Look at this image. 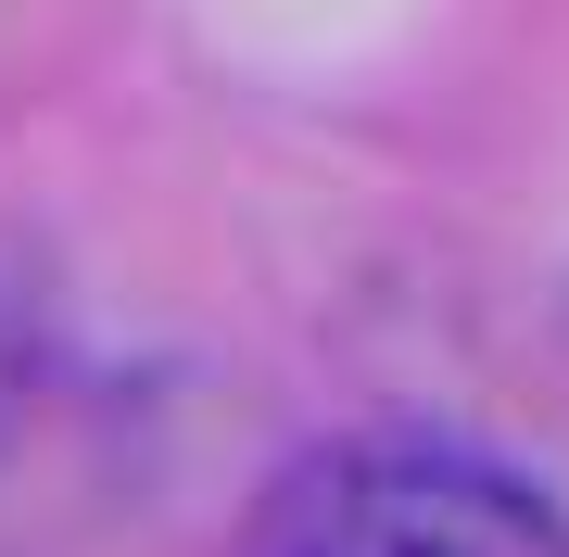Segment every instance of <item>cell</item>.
Instances as JSON below:
<instances>
[{
	"label": "cell",
	"mask_w": 569,
	"mask_h": 557,
	"mask_svg": "<svg viewBox=\"0 0 569 557\" xmlns=\"http://www.w3.org/2000/svg\"><path fill=\"white\" fill-rule=\"evenodd\" d=\"M51 380H63V291L26 241H0V444L39 418Z\"/></svg>",
	"instance_id": "obj_2"
},
{
	"label": "cell",
	"mask_w": 569,
	"mask_h": 557,
	"mask_svg": "<svg viewBox=\"0 0 569 557\" xmlns=\"http://www.w3.org/2000/svg\"><path fill=\"white\" fill-rule=\"evenodd\" d=\"M228 557H569V507L456 431H342L291 456Z\"/></svg>",
	"instance_id": "obj_1"
}]
</instances>
